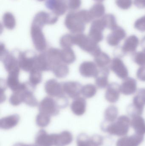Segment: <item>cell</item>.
Returning <instances> with one entry per match:
<instances>
[{
	"instance_id": "ab89813d",
	"label": "cell",
	"mask_w": 145,
	"mask_h": 146,
	"mask_svg": "<svg viewBox=\"0 0 145 146\" xmlns=\"http://www.w3.org/2000/svg\"><path fill=\"white\" fill-rule=\"evenodd\" d=\"M134 27L141 32H145V15L140 17L135 21Z\"/></svg>"
},
{
	"instance_id": "484cf974",
	"label": "cell",
	"mask_w": 145,
	"mask_h": 146,
	"mask_svg": "<svg viewBox=\"0 0 145 146\" xmlns=\"http://www.w3.org/2000/svg\"><path fill=\"white\" fill-rule=\"evenodd\" d=\"M111 60L108 54L102 51L94 56V62L99 69L109 67Z\"/></svg>"
},
{
	"instance_id": "1f68e13d",
	"label": "cell",
	"mask_w": 145,
	"mask_h": 146,
	"mask_svg": "<svg viewBox=\"0 0 145 146\" xmlns=\"http://www.w3.org/2000/svg\"><path fill=\"white\" fill-rule=\"evenodd\" d=\"M3 22L5 28L12 30L16 26V21L13 15L10 12H7L3 17Z\"/></svg>"
},
{
	"instance_id": "44dd1931",
	"label": "cell",
	"mask_w": 145,
	"mask_h": 146,
	"mask_svg": "<svg viewBox=\"0 0 145 146\" xmlns=\"http://www.w3.org/2000/svg\"><path fill=\"white\" fill-rule=\"evenodd\" d=\"M110 68L99 69V74L95 78V84L97 87L100 89L107 88L109 86L108 77L110 74Z\"/></svg>"
},
{
	"instance_id": "e0dca14e",
	"label": "cell",
	"mask_w": 145,
	"mask_h": 146,
	"mask_svg": "<svg viewBox=\"0 0 145 146\" xmlns=\"http://www.w3.org/2000/svg\"><path fill=\"white\" fill-rule=\"evenodd\" d=\"M120 86L116 82L110 83L106 88L105 97L109 103L114 104L118 101L121 94Z\"/></svg>"
},
{
	"instance_id": "7a4b0ae2",
	"label": "cell",
	"mask_w": 145,
	"mask_h": 146,
	"mask_svg": "<svg viewBox=\"0 0 145 146\" xmlns=\"http://www.w3.org/2000/svg\"><path fill=\"white\" fill-rule=\"evenodd\" d=\"M74 44L78 46L82 50L90 54L94 57L101 51L97 43L90 39L88 36L83 33L75 34L74 36Z\"/></svg>"
},
{
	"instance_id": "7402d4cb",
	"label": "cell",
	"mask_w": 145,
	"mask_h": 146,
	"mask_svg": "<svg viewBox=\"0 0 145 146\" xmlns=\"http://www.w3.org/2000/svg\"><path fill=\"white\" fill-rule=\"evenodd\" d=\"M35 68L41 72L52 71V67L49 62L46 52H42L37 56Z\"/></svg>"
},
{
	"instance_id": "f546056e",
	"label": "cell",
	"mask_w": 145,
	"mask_h": 146,
	"mask_svg": "<svg viewBox=\"0 0 145 146\" xmlns=\"http://www.w3.org/2000/svg\"><path fill=\"white\" fill-rule=\"evenodd\" d=\"M52 71L57 78H63L68 75L70 69L67 65L63 62L54 66Z\"/></svg>"
},
{
	"instance_id": "4fadbf2b",
	"label": "cell",
	"mask_w": 145,
	"mask_h": 146,
	"mask_svg": "<svg viewBox=\"0 0 145 146\" xmlns=\"http://www.w3.org/2000/svg\"><path fill=\"white\" fill-rule=\"evenodd\" d=\"M127 33L124 29L120 26H117L112 31V32L106 38V42L110 46L115 47L118 46L122 40L125 38Z\"/></svg>"
},
{
	"instance_id": "7bdbcfd3",
	"label": "cell",
	"mask_w": 145,
	"mask_h": 146,
	"mask_svg": "<svg viewBox=\"0 0 145 146\" xmlns=\"http://www.w3.org/2000/svg\"><path fill=\"white\" fill-rule=\"evenodd\" d=\"M137 78L142 82H145V66H141L137 70Z\"/></svg>"
},
{
	"instance_id": "8992f818",
	"label": "cell",
	"mask_w": 145,
	"mask_h": 146,
	"mask_svg": "<svg viewBox=\"0 0 145 146\" xmlns=\"http://www.w3.org/2000/svg\"><path fill=\"white\" fill-rule=\"evenodd\" d=\"M15 51L12 53L8 52L1 57V60L4 65V68L9 74L20 73V68L19 65L18 58V52Z\"/></svg>"
},
{
	"instance_id": "8fae6325",
	"label": "cell",
	"mask_w": 145,
	"mask_h": 146,
	"mask_svg": "<svg viewBox=\"0 0 145 146\" xmlns=\"http://www.w3.org/2000/svg\"><path fill=\"white\" fill-rule=\"evenodd\" d=\"M46 93L52 98H57L65 94L62 87V84L57 80L52 79L46 82L44 86Z\"/></svg>"
},
{
	"instance_id": "ffe728a7",
	"label": "cell",
	"mask_w": 145,
	"mask_h": 146,
	"mask_svg": "<svg viewBox=\"0 0 145 146\" xmlns=\"http://www.w3.org/2000/svg\"><path fill=\"white\" fill-rule=\"evenodd\" d=\"M20 73L9 74L6 80L7 86L13 92L19 91L23 88L24 83H21L19 80Z\"/></svg>"
},
{
	"instance_id": "836d02e7",
	"label": "cell",
	"mask_w": 145,
	"mask_h": 146,
	"mask_svg": "<svg viewBox=\"0 0 145 146\" xmlns=\"http://www.w3.org/2000/svg\"><path fill=\"white\" fill-rule=\"evenodd\" d=\"M101 19L104 23L106 28L107 29L112 31L118 26L115 17L112 14L105 15Z\"/></svg>"
},
{
	"instance_id": "cb8c5ba5",
	"label": "cell",
	"mask_w": 145,
	"mask_h": 146,
	"mask_svg": "<svg viewBox=\"0 0 145 146\" xmlns=\"http://www.w3.org/2000/svg\"><path fill=\"white\" fill-rule=\"evenodd\" d=\"M46 53L49 62L52 68L54 66L63 63L61 60V50L51 48L49 49Z\"/></svg>"
},
{
	"instance_id": "4316f807",
	"label": "cell",
	"mask_w": 145,
	"mask_h": 146,
	"mask_svg": "<svg viewBox=\"0 0 145 146\" xmlns=\"http://www.w3.org/2000/svg\"><path fill=\"white\" fill-rule=\"evenodd\" d=\"M61 57L62 62L66 65L74 63L76 58L75 52L71 48L61 50Z\"/></svg>"
},
{
	"instance_id": "30bf717a",
	"label": "cell",
	"mask_w": 145,
	"mask_h": 146,
	"mask_svg": "<svg viewBox=\"0 0 145 146\" xmlns=\"http://www.w3.org/2000/svg\"><path fill=\"white\" fill-rule=\"evenodd\" d=\"M110 68L120 79L124 80L128 77L127 68L122 60L119 57H115L112 60L110 65Z\"/></svg>"
},
{
	"instance_id": "60d3db41",
	"label": "cell",
	"mask_w": 145,
	"mask_h": 146,
	"mask_svg": "<svg viewBox=\"0 0 145 146\" xmlns=\"http://www.w3.org/2000/svg\"><path fill=\"white\" fill-rule=\"evenodd\" d=\"M67 6L69 9L75 10L78 9L81 5V0H67Z\"/></svg>"
},
{
	"instance_id": "83f0119b",
	"label": "cell",
	"mask_w": 145,
	"mask_h": 146,
	"mask_svg": "<svg viewBox=\"0 0 145 146\" xmlns=\"http://www.w3.org/2000/svg\"><path fill=\"white\" fill-rule=\"evenodd\" d=\"M118 115V110L115 106H108L105 111L104 116L106 122H114L117 119Z\"/></svg>"
},
{
	"instance_id": "f6af8a7d",
	"label": "cell",
	"mask_w": 145,
	"mask_h": 146,
	"mask_svg": "<svg viewBox=\"0 0 145 146\" xmlns=\"http://www.w3.org/2000/svg\"><path fill=\"white\" fill-rule=\"evenodd\" d=\"M134 3L138 8L143 9L145 8V0H134Z\"/></svg>"
},
{
	"instance_id": "7dc6e473",
	"label": "cell",
	"mask_w": 145,
	"mask_h": 146,
	"mask_svg": "<svg viewBox=\"0 0 145 146\" xmlns=\"http://www.w3.org/2000/svg\"><path fill=\"white\" fill-rule=\"evenodd\" d=\"M95 1L98 2V3H101L104 1V0H94Z\"/></svg>"
},
{
	"instance_id": "c3c4849f",
	"label": "cell",
	"mask_w": 145,
	"mask_h": 146,
	"mask_svg": "<svg viewBox=\"0 0 145 146\" xmlns=\"http://www.w3.org/2000/svg\"><path fill=\"white\" fill-rule=\"evenodd\" d=\"M37 1H45V0H37Z\"/></svg>"
},
{
	"instance_id": "bcb514c9",
	"label": "cell",
	"mask_w": 145,
	"mask_h": 146,
	"mask_svg": "<svg viewBox=\"0 0 145 146\" xmlns=\"http://www.w3.org/2000/svg\"><path fill=\"white\" fill-rule=\"evenodd\" d=\"M141 46L143 50H145V36L142 38L141 40Z\"/></svg>"
},
{
	"instance_id": "6da1fadb",
	"label": "cell",
	"mask_w": 145,
	"mask_h": 146,
	"mask_svg": "<svg viewBox=\"0 0 145 146\" xmlns=\"http://www.w3.org/2000/svg\"><path fill=\"white\" fill-rule=\"evenodd\" d=\"M131 126V120L126 115L119 117L114 122L104 126V130L112 135L124 136L127 135Z\"/></svg>"
},
{
	"instance_id": "ba28073f",
	"label": "cell",
	"mask_w": 145,
	"mask_h": 146,
	"mask_svg": "<svg viewBox=\"0 0 145 146\" xmlns=\"http://www.w3.org/2000/svg\"><path fill=\"white\" fill-rule=\"evenodd\" d=\"M105 28L102 19L94 20L91 24L88 36L94 42L98 44L104 39L103 32Z\"/></svg>"
},
{
	"instance_id": "603a6c76",
	"label": "cell",
	"mask_w": 145,
	"mask_h": 146,
	"mask_svg": "<svg viewBox=\"0 0 145 146\" xmlns=\"http://www.w3.org/2000/svg\"><path fill=\"white\" fill-rule=\"evenodd\" d=\"M87 102L85 98L82 97H78L74 99L71 105V109L72 112L77 115H83L86 111Z\"/></svg>"
},
{
	"instance_id": "d6a6232c",
	"label": "cell",
	"mask_w": 145,
	"mask_h": 146,
	"mask_svg": "<svg viewBox=\"0 0 145 146\" xmlns=\"http://www.w3.org/2000/svg\"><path fill=\"white\" fill-rule=\"evenodd\" d=\"M97 86L93 84H88L82 86L81 94L86 98H91L97 93Z\"/></svg>"
},
{
	"instance_id": "f1b7e54d",
	"label": "cell",
	"mask_w": 145,
	"mask_h": 146,
	"mask_svg": "<svg viewBox=\"0 0 145 146\" xmlns=\"http://www.w3.org/2000/svg\"><path fill=\"white\" fill-rule=\"evenodd\" d=\"M89 11L93 19H98L104 15L106 9L104 4L101 3H98L93 5Z\"/></svg>"
},
{
	"instance_id": "52a82bcc",
	"label": "cell",
	"mask_w": 145,
	"mask_h": 146,
	"mask_svg": "<svg viewBox=\"0 0 145 146\" xmlns=\"http://www.w3.org/2000/svg\"><path fill=\"white\" fill-rule=\"evenodd\" d=\"M60 109L56 100L49 96L45 97L39 104L40 112L49 116L58 115Z\"/></svg>"
},
{
	"instance_id": "9a60e30c",
	"label": "cell",
	"mask_w": 145,
	"mask_h": 146,
	"mask_svg": "<svg viewBox=\"0 0 145 146\" xmlns=\"http://www.w3.org/2000/svg\"><path fill=\"white\" fill-rule=\"evenodd\" d=\"M46 6L58 16L64 14L68 8L66 1L65 0H47Z\"/></svg>"
},
{
	"instance_id": "5b68a950",
	"label": "cell",
	"mask_w": 145,
	"mask_h": 146,
	"mask_svg": "<svg viewBox=\"0 0 145 146\" xmlns=\"http://www.w3.org/2000/svg\"><path fill=\"white\" fill-rule=\"evenodd\" d=\"M65 25L66 28L73 34L82 33L85 31V24L77 18L76 13L70 12L67 15L65 20Z\"/></svg>"
},
{
	"instance_id": "277c9868",
	"label": "cell",
	"mask_w": 145,
	"mask_h": 146,
	"mask_svg": "<svg viewBox=\"0 0 145 146\" xmlns=\"http://www.w3.org/2000/svg\"><path fill=\"white\" fill-rule=\"evenodd\" d=\"M37 56L31 50L18 52L19 65L20 69L25 72H30L35 68Z\"/></svg>"
},
{
	"instance_id": "d6986e66",
	"label": "cell",
	"mask_w": 145,
	"mask_h": 146,
	"mask_svg": "<svg viewBox=\"0 0 145 146\" xmlns=\"http://www.w3.org/2000/svg\"><path fill=\"white\" fill-rule=\"evenodd\" d=\"M120 86L121 93L125 95L134 94L137 90V83L136 80L133 78L128 77L124 79Z\"/></svg>"
},
{
	"instance_id": "74e56055",
	"label": "cell",
	"mask_w": 145,
	"mask_h": 146,
	"mask_svg": "<svg viewBox=\"0 0 145 146\" xmlns=\"http://www.w3.org/2000/svg\"><path fill=\"white\" fill-rule=\"evenodd\" d=\"M133 61L140 66H145V50L135 52L133 55Z\"/></svg>"
},
{
	"instance_id": "5bb4252c",
	"label": "cell",
	"mask_w": 145,
	"mask_h": 146,
	"mask_svg": "<svg viewBox=\"0 0 145 146\" xmlns=\"http://www.w3.org/2000/svg\"><path fill=\"white\" fill-rule=\"evenodd\" d=\"M79 72L81 75L86 78H96L99 74V69L95 62L92 61H85L82 62L79 67Z\"/></svg>"
},
{
	"instance_id": "ee69618b",
	"label": "cell",
	"mask_w": 145,
	"mask_h": 146,
	"mask_svg": "<svg viewBox=\"0 0 145 146\" xmlns=\"http://www.w3.org/2000/svg\"><path fill=\"white\" fill-rule=\"evenodd\" d=\"M135 97L141 103L145 105V88L140 89Z\"/></svg>"
},
{
	"instance_id": "2e32d148",
	"label": "cell",
	"mask_w": 145,
	"mask_h": 146,
	"mask_svg": "<svg viewBox=\"0 0 145 146\" xmlns=\"http://www.w3.org/2000/svg\"><path fill=\"white\" fill-rule=\"evenodd\" d=\"M139 44V40L135 35H131L125 40L120 51L121 56L135 53Z\"/></svg>"
},
{
	"instance_id": "3957f363",
	"label": "cell",
	"mask_w": 145,
	"mask_h": 146,
	"mask_svg": "<svg viewBox=\"0 0 145 146\" xmlns=\"http://www.w3.org/2000/svg\"><path fill=\"white\" fill-rule=\"evenodd\" d=\"M43 27L32 23L30 33L33 45L38 52H44L47 46V40L43 32Z\"/></svg>"
},
{
	"instance_id": "d590c367",
	"label": "cell",
	"mask_w": 145,
	"mask_h": 146,
	"mask_svg": "<svg viewBox=\"0 0 145 146\" xmlns=\"http://www.w3.org/2000/svg\"><path fill=\"white\" fill-rule=\"evenodd\" d=\"M60 44L63 49L71 48L75 44L74 36L70 34L63 35L60 40Z\"/></svg>"
},
{
	"instance_id": "7c38bea8",
	"label": "cell",
	"mask_w": 145,
	"mask_h": 146,
	"mask_svg": "<svg viewBox=\"0 0 145 146\" xmlns=\"http://www.w3.org/2000/svg\"><path fill=\"white\" fill-rule=\"evenodd\" d=\"M62 87L64 94L75 99L80 97L82 86L77 82L68 81L62 83Z\"/></svg>"
},
{
	"instance_id": "4dcf8cb0",
	"label": "cell",
	"mask_w": 145,
	"mask_h": 146,
	"mask_svg": "<svg viewBox=\"0 0 145 146\" xmlns=\"http://www.w3.org/2000/svg\"><path fill=\"white\" fill-rule=\"evenodd\" d=\"M42 80V72L37 68L32 69L30 72L29 82L34 87L40 84Z\"/></svg>"
},
{
	"instance_id": "8d00e7d4",
	"label": "cell",
	"mask_w": 145,
	"mask_h": 146,
	"mask_svg": "<svg viewBox=\"0 0 145 146\" xmlns=\"http://www.w3.org/2000/svg\"><path fill=\"white\" fill-rule=\"evenodd\" d=\"M76 13L77 18L84 24H88L93 19L88 10L83 9Z\"/></svg>"
},
{
	"instance_id": "f35d334b",
	"label": "cell",
	"mask_w": 145,
	"mask_h": 146,
	"mask_svg": "<svg viewBox=\"0 0 145 146\" xmlns=\"http://www.w3.org/2000/svg\"><path fill=\"white\" fill-rule=\"evenodd\" d=\"M115 3L118 7L123 10L130 8L133 4L132 0H115Z\"/></svg>"
},
{
	"instance_id": "e575fe53",
	"label": "cell",
	"mask_w": 145,
	"mask_h": 146,
	"mask_svg": "<svg viewBox=\"0 0 145 146\" xmlns=\"http://www.w3.org/2000/svg\"><path fill=\"white\" fill-rule=\"evenodd\" d=\"M24 86L22 89L17 92H14L10 96L9 102L12 105L14 106H18L23 103V90L25 86L26 82H24Z\"/></svg>"
},
{
	"instance_id": "9c48e42d",
	"label": "cell",
	"mask_w": 145,
	"mask_h": 146,
	"mask_svg": "<svg viewBox=\"0 0 145 146\" xmlns=\"http://www.w3.org/2000/svg\"><path fill=\"white\" fill-rule=\"evenodd\" d=\"M58 16L53 13H49L44 11H41L35 15L32 23L42 27L46 25H54L58 21Z\"/></svg>"
},
{
	"instance_id": "d4e9b609",
	"label": "cell",
	"mask_w": 145,
	"mask_h": 146,
	"mask_svg": "<svg viewBox=\"0 0 145 146\" xmlns=\"http://www.w3.org/2000/svg\"><path fill=\"white\" fill-rule=\"evenodd\" d=\"M131 126L136 134L144 135L145 134V121L141 115L132 117Z\"/></svg>"
},
{
	"instance_id": "b9f144b4",
	"label": "cell",
	"mask_w": 145,
	"mask_h": 146,
	"mask_svg": "<svg viewBox=\"0 0 145 146\" xmlns=\"http://www.w3.org/2000/svg\"><path fill=\"white\" fill-rule=\"evenodd\" d=\"M56 98V101L60 108H65L69 104V100L64 94Z\"/></svg>"
},
{
	"instance_id": "ac0fdd59",
	"label": "cell",
	"mask_w": 145,
	"mask_h": 146,
	"mask_svg": "<svg viewBox=\"0 0 145 146\" xmlns=\"http://www.w3.org/2000/svg\"><path fill=\"white\" fill-rule=\"evenodd\" d=\"M144 139V135L136 133L130 136H124L117 141L116 146H139Z\"/></svg>"
}]
</instances>
